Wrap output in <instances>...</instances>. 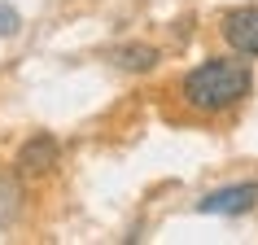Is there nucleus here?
I'll return each mask as SVG.
<instances>
[{"label":"nucleus","instance_id":"39448f33","mask_svg":"<svg viewBox=\"0 0 258 245\" xmlns=\"http://www.w3.org/2000/svg\"><path fill=\"white\" fill-rule=\"evenodd\" d=\"M158 62H162V53H158L153 44H122V48H114V66H122V70H136V75L153 70Z\"/></svg>","mask_w":258,"mask_h":245},{"label":"nucleus","instance_id":"423d86ee","mask_svg":"<svg viewBox=\"0 0 258 245\" xmlns=\"http://www.w3.org/2000/svg\"><path fill=\"white\" fill-rule=\"evenodd\" d=\"M18 31H22V14H18L14 5L0 0V40H9V35H18Z\"/></svg>","mask_w":258,"mask_h":245},{"label":"nucleus","instance_id":"20e7f679","mask_svg":"<svg viewBox=\"0 0 258 245\" xmlns=\"http://www.w3.org/2000/svg\"><path fill=\"white\" fill-rule=\"evenodd\" d=\"M254 206H258V184L245 179V184H228V189L206 193L202 202H197V210L202 215H249Z\"/></svg>","mask_w":258,"mask_h":245},{"label":"nucleus","instance_id":"f03ea898","mask_svg":"<svg viewBox=\"0 0 258 245\" xmlns=\"http://www.w3.org/2000/svg\"><path fill=\"white\" fill-rule=\"evenodd\" d=\"M57 162H61V145H57V136L35 132V136L22 140V149H18V158H14V171L22 179H40V175H48Z\"/></svg>","mask_w":258,"mask_h":245},{"label":"nucleus","instance_id":"7ed1b4c3","mask_svg":"<svg viewBox=\"0 0 258 245\" xmlns=\"http://www.w3.org/2000/svg\"><path fill=\"white\" fill-rule=\"evenodd\" d=\"M219 31H223V40H228L232 53L258 57V9H254V5L228 9V14H223V22H219Z\"/></svg>","mask_w":258,"mask_h":245},{"label":"nucleus","instance_id":"0eeeda50","mask_svg":"<svg viewBox=\"0 0 258 245\" xmlns=\"http://www.w3.org/2000/svg\"><path fill=\"white\" fill-rule=\"evenodd\" d=\"M18 202H22V193L5 179V184H0V223H9V219H14V206H18Z\"/></svg>","mask_w":258,"mask_h":245},{"label":"nucleus","instance_id":"f257e3e1","mask_svg":"<svg viewBox=\"0 0 258 245\" xmlns=\"http://www.w3.org/2000/svg\"><path fill=\"white\" fill-rule=\"evenodd\" d=\"M249 88H254V70L241 57H210L179 79L184 105L197 109V114H223V109L241 105Z\"/></svg>","mask_w":258,"mask_h":245}]
</instances>
